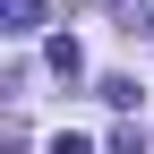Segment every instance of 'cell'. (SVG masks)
<instances>
[{
  "label": "cell",
  "mask_w": 154,
  "mask_h": 154,
  "mask_svg": "<svg viewBox=\"0 0 154 154\" xmlns=\"http://www.w3.org/2000/svg\"><path fill=\"white\" fill-rule=\"evenodd\" d=\"M0 17H9V34H34L43 26V0H0Z\"/></svg>",
  "instance_id": "6da1fadb"
}]
</instances>
